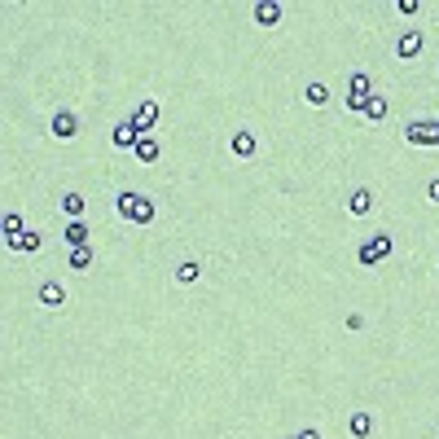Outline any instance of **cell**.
I'll use <instances>...</instances> for the list:
<instances>
[{"instance_id": "obj_6", "label": "cell", "mask_w": 439, "mask_h": 439, "mask_svg": "<svg viewBox=\"0 0 439 439\" xmlns=\"http://www.w3.org/2000/svg\"><path fill=\"white\" fill-rule=\"evenodd\" d=\"M35 299H40V307H49V312H62V307H66V290L57 286V281H44V286L35 290Z\"/></svg>"}, {"instance_id": "obj_10", "label": "cell", "mask_w": 439, "mask_h": 439, "mask_svg": "<svg viewBox=\"0 0 439 439\" xmlns=\"http://www.w3.org/2000/svg\"><path fill=\"white\" fill-rule=\"evenodd\" d=\"M251 18L259 22V27H277V22H281V5H277V0H259V5L251 9Z\"/></svg>"}, {"instance_id": "obj_13", "label": "cell", "mask_w": 439, "mask_h": 439, "mask_svg": "<svg viewBox=\"0 0 439 439\" xmlns=\"http://www.w3.org/2000/svg\"><path fill=\"white\" fill-rule=\"evenodd\" d=\"M347 431H351V439H369L374 435V418H369V413H351V422H347Z\"/></svg>"}, {"instance_id": "obj_2", "label": "cell", "mask_w": 439, "mask_h": 439, "mask_svg": "<svg viewBox=\"0 0 439 439\" xmlns=\"http://www.w3.org/2000/svg\"><path fill=\"white\" fill-rule=\"evenodd\" d=\"M405 141H409V145H435V150H439V123H435V119L405 123Z\"/></svg>"}, {"instance_id": "obj_21", "label": "cell", "mask_w": 439, "mask_h": 439, "mask_svg": "<svg viewBox=\"0 0 439 439\" xmlns=\"http://www.w3.org/2000/svg\"><path fill=\"white\" fill-rule=\"evenodd\" d=\"M62 211H66L70 220H79V216H84V194H66L62 198Z\"/></svg>"}, {"instance_id": "obj_27", "label": "cell", "mask_w": 439, "mask_h": 439, "mask_svg": "<svg viewBox=\"0 0 439 439\" xmlns=\"http://www.w3.org/2000/svg\"><path fill=\"white\" fill-rule=\"evenodd\" d=\"M290 439H299V435H290Z\"/></svg>"}, {"instance_id": "obj_19", "label": "cell", "mask_w": 439, "mask_h": 439, "mask_svg": "<svg viewBox=\"0 0 439 439\" xmlns=\"http://www.w3.org/2000/svg\"><path fill=\"white\" fill-rule=\"evenodd\" d=\"M66 242L70 246H88V224L84 220H70L66 224Z\"/></svg>"}, {"instance_id": "obj_9", "label": "cell", "mask_w": 439, "mask_h": 439, "mask_svg": "<svg viewBox=\"0 0 439 439\" xmlns=\"http://www.w3.org/2000/svg\"><path fill=\"white\" fill-rule=\"evenodd\" d=\"M110 141L119 150H136V141H141V132H136V123L132 119H123V123H114V132H110Z\"/></svg>"}, {"instance_id": "obj_15", "label": "cell", "mask_w": 439, "mask_h": 439, "mask_svg": "<svg viewBox=\"0 0 439 439\" xmlns=\"http://www.w3.org/2000/svg\"><path fill=\"white\" fill-rule=\"evenodd\" d=\"M66 264L75 268V272H88V264H92V246H70Z\"/></svg>"}, {"instance_id": "obj_26", "label": "cell", "mask_w": 439, "mask_h": 439, "mask_svg": "<svg viewBox=\"0 0 439 439\" xmlns=\"http://www.w3.org/2000/svg\"><path fill=\"white\" fill-rule=\"evenodd\" d=\"M299 439H321V431H299Z\"/></svg>"}, {"instance_id": "obj_24", "label": "cell", "mask_w": 439, "mask_h": 439, "mask_svg": "<svg viewBox=\"0 0 439 439\" xmlns=\"http://www.w3.org/2000/svg\"><path fill=\"white\" fill-rule=\"evenodd\" d=\"M418 9H422L418 0H400V14H405V18H413V14H418Z\"/></svg>"}, {"instance_id": "obj_4", "label": "cell", "mask_w": 439, "mask_h": 439, "mask_svg": "<svg viewBox=\"0 0 439 439\" xmlns=\"http://www.w3.org/2000/svg\"><path fill=\"white\" fill-rule=\"evenodd\" d=\"M49 127H53L57 141H75V136H79V114H75V110H57Z\"/></svg>"}, {"instance_id": "obj_12", "label": "cell", "mask_w": 439, "mask_h": 439, "mask_svg": "<svg viewBox=\"0 0 439 439\" xmlns=\"http://www.w3.org/2000/svg\"><path fill=\"white\" fill-rule=\"evenodd\" d=\"M374 203H378V198H374V189H351L347 211H351V216H369V211H374Z\"/></svg>"}, {"instance_id": "obj_7", "label": "cell", "mask_w": 439, "mask_h": 439, "mask_svg": "<svg viewBox=\"0 0 439 439\" xmlns=\"http://www.w3.org/2000/svg\"><path fill=\"white\" fill-rule=\"evenodd\" d=\"M5 246H9V251H18V255H35L44 246V237L35 233V229H27V233H18V237H5Z\"/></svg>"}, {"instance_id": "obj_11", "label": "cell", "mask_w": 439, "mask_h": 439, "mask_svg": "<svg viewBox=\"0 0 439 439\" xmlns=\"http://www.w3.org/2000/svg\"><path fill=\"white\" fill-rule=\"evenodd\" d=\"M255 145H259V141H255V132H246V127H242V132H233V141H229L233 159H255Z\"/></svg>"}, {"instance_id": "obj_3", "label": "cell", "mask_w": 439, "mask_h": 439, "mask_svg": "<svg viewBox=\"0 0 439 439\" xmlns=\"http://www.w3.org/2000/svg\"><path fill=\"white\" fill-rule=\"evenodd\" d=\"M391 246H396V242H391V233H374V237H369V242H365V246H360V264H365V268H374V264H382V259L391 255Z\"/></svg>"}, {"instance_id": "obj_5", "label": "cell", "mask_w": 439, "mask_h": 439, "mask_svg": "<svg viewBox=\"0 0 439 439\" xmlns=\"http://www.w3.org/2000/svg\"><path fill=\"white\" fill-rule=\"evenodd\" d=\"M132 123H136V132H141V136H150V132H154V123H159V101H141L136 110H132Z\"/></svg>"}, {"instance_id": "obj_18", "label": "cell", "mask_w": 439, "mask_h": 439, "mask_svg": "<svg viewBox=\"0 0 439 439\" xmlns=\"http://www.w3.org/2000/svg\"><path fill=\"white\" fill-rule=\"evenodd\" d=\"M198 277H203V264H194V259H185V264L176 268V281H181V286H194Z\"/></svg>"}, {"instance_id": "obj_20", "label": "cell", "mask_w": 439, "mask_h": 439, "mask_svg": "<svg viewBox=\"0 0 439 439\" xmlns=\"http://www.w3.org/2000/svg\"><path fill=\"white\" fill-rule=\"evenodd\" d=\"M303 97L312 101V105H325V101H329V84H321V79H316V84L303 88Z\"/></svg>"}, {"instance_id": "obj_25", "label": "cell", "mask_w": 439, "mask_h": 439, "mask_svg": "<svg viewBox=\"0 0 439 439\" xmlns=\"http://www.w3.org/2000/svg\"><path fill=\"white\" fill-rule=\"evenodd\" d=\"M426 198H431V203H439V181H431V185H426Z\"/></svg>"}, {"instance_id": "obj_8", "label": "cell", "mask_w": 439, "mask_h": 439, "mask_svg": "<svg viewBox=\"0 0 439 439\" xmlns=\"http://www.w3.org/2000/svg\"><path fill=\"white\" fill-rule=\"evenodd\" d=\"M418 53H422V31L413 27V31H405V35L396 40V57H400V62H413Z\"/></svg>"}, {"instance_id": "obj_1", "label": "cell", "mask_w": 439, "mask_h": 439, "mask_svg": "<svg viewBox=\"0 0 439 439\" xmlns=\"http://www.w3.org/2000/svg\"><path fill=\"white\" fill-rule=\"evenodd\" d=\"M374 97V84H369V75L365 70H356V75L347 79V110L351 114H365V101Z\"/></svg>"}, {"instance_id": "obj_16", "label": "cell", "mask_w": 439, "mask_h": 439, "mask_svg": "<svg viewBox=\"0 0 439 439\" xmlns=\"http://www.w3.org/2000/svg\"><path fill=\"white\" fill-rule=\"evenodd\" d=\"M132 154H136V163H159V141H154V136H141Z\"/></svg>"}, {"instance_id": "obj_22", "label": "cell", "mask_w": 439, "mask_h": 439, "mask_svg": "<svg viewBox=\"0 0 439 439\" xmlns=\"http://www.w3.org/2000/svg\"><path fill=\"white\" fill-rule=\"evenodd\" d=\"M154 220V198L150 194H141V203H136V216H132V224H150Z\"/></svg>"}, {"instance_id": "obj_17", "label": "cell", "mask_w": 439, "mask_h": 439, "mask_svg": "<svg viewBox=\"0 0 439 439\" xmlns=\"http://www.w3.org/2000/svg\"><path fill=\"white\" fill-rule=\"evenodd\" d=\"M136 203H141V194H119V198H114L119 220H132V216H136Z\"/></svg>"}, {"instance_id": "obj_14", "label": "cell", "mask_w": 439, "mask_h": 439, "mask_svg": "<svg viewBox=\"0 0 439 439\" xmlns=\"http://www.w3.org/2000/svg\"><path fill=\"white\" fill-rule=\"evenodd\" d=\"M387 110H391V105H387V97H382V92H374V97L365 101V119H369V123H382V119H387Z\"/></svg>"}, {"instance_id": "obj_23", "label": "cell", "mask_w": 439, "mask_h": 439, "mask_svg": "<svg viewBox=\"0 0 439 439\" xmlns=\"http://www.w3.org/2000/svg\"><path fill=\"white\" fill-rule=\"evenodd\" d=\"M18 233H27V220H22V211H9L5 216V237H18Z\"/></svg>"}]
</instances>
